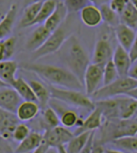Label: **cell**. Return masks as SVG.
Masks as SVG:
<instances>
[{
	"mask_svg": "<svg viewBox=\"0 0 137 153\" xmlns=\"http://www.w3.org/2000/svg\"><path fill=\"white\" fill-rule=\"evenodd\" d=\"M95 133L96 131L91 132L90 136L88 138V141L86 143V146H83V148L81 150L80 153H92L93 147H94V139H95Z\"/></svg>",
	"mask_w": 137,
	"mask_h": 153,
	"instance_id": "cell-38",
	"label": "cell"
},
{
	"mask_svg": "<svg viewBox=\"0 0 137 153\" xmlns=\"http://www.w3.org/2000/svg\"><path fill=\"white\" fill-rule=\"evenodd\" d=\"M41 4L42 2H36L27 5L19 21V28H28L33 26V23L40 10Z\"/></svg>",
	"mask_w": 137,
	"mask_h": 153,
	"instance_id": "cell-26",
	"label": "cell"
},
{
	"mask_svg": "<svg viewBox=\"0 0 137 153\" xmlns=\"http://www.w3.org/2000/svg\"><path fill=\"white\" fill-rule=\"evenodd\" d=\"M4 47V54H5V60L11 59L16 50V38L15 36H10L2 41Z\"/></svg>",
	"mask_w": 137,
	"mask_h": 153,
	"instance_id": "cell-36",
	"label": "cell"
},
{
	"mask_svg": "<svg viewBox=\"0 0 137 153\" xmlns=\"http://www.w3.org/2000/svg\"><path fill=\"white\" fill-rule=\"evenodd\" d=\"M48 105L52 107L55 112L58 114L60 119V124L65 128H74L82 126L83 120L79 116L78 112L72 107L68 106L63 102L51 99L49 100Z\"/></svg>",
	"mask_w": 137,
	"mask_h": 153,
	"instance_id": "cell-8",
	"label": "cell"
},
{
	"mask_svg": "<svg viewBox=\"0 0 137 153\" xmlns=\"http://www.w3.org/2000/svg\"><path fill=\"white\" fill-rule=\"evenodd\" d=\"M100 141L95 143L105 146L116 139L137 135V116L127 120H103L100 128Z\"/></svg>",
	"mask_w": 137,
	"mask_h": 153,
	"instance_id": "cell-4",
	"label": "cell"
},
{
	"mask_svg": "<svg viewBox=\"0 0 137 153\" xmlns=\"http://www.w3.org/2000/svg\"><path fill=\"white\" fill-rule=\"evenodd\" d=\"M80 14H81V19L83 23L87 27H97L103 22L100 9L92 4L84 7L80 12Z\"/></svg>",
	"mask_w": 137,
	"mask_h": 153,
	"instance_id": "cell-23",
	"label": "cell"
},
{
	"mask_svg": "<svg viewBox=\"0 0 137 153\" xmlns=\"http://www.w3.org/2000/svg\"><path fill=\"white\" fill-rule=\"evenodd\" d=\"M13 89H15L16 92L18 94L22 100H27V102H36L35 94L33 92L31 86L28 81H26L22 78H16L15 81L11 85Z\"/></svg>",
	"mask_w": 137,
	"mask_h": 153,
	"instance_id": "cell-25",
	"label": "cell"
},
{
	"mask_svg": "<svg viewBox=\"0 0 137 153\" xmlns=\"http://www.w3.org/2000/svg\"><path fill=\"white\" fill-rule=\"evenodd\" d=\"M103 120H127L137 114V100L129 96H118L94 102Z\"/></svg>",
	"mask_w": 137,
	"mask_h": 153,
	"instance_id": "cell-2",
	"label": "cell"
},
{
	"mask_svg": "<svg viewBox=\"0 0 137 153\" xmlns=\"http://www.w3.org/2000/svg\"><path fill=\"white\" fill-rule=\"evenodd\" d=\"M111 60L113 62V64H114L120 78L127 76L130 68L131 66V60L130 59L129 53L117 44V46L115 47L114 53H113Z\"/></svg>",
	"mask_w": 137,
	"mask_h": 153,
	"instance_id": "cell-14",
	"label": "cell"
},
{
	"mask_svg": "<svg viewBox=\"0 0 137 153\" xmlns=\"http://www.w3.org/2000/svg\"><path fill=\"white\" fill-rule=\"evenodd\" d=\"M99 9H100V12L102 14L103 21L105 22L108 27L111 29H114L116 26L119 25L120 24L119 14L113 11V10L109 7L108 3L102 5V6L99 7Z\"/></svg>",
	"mask_w": 137,
	"mask_h": 153,
	"instance_id": "cell-32",
	"label": "cell"
},
{
	"mask_svg": "<svg viewBox=\"0 0 137 153\" xmlns=\"http://www.w3.org/2000/svg\"><path fill=\"white\" fill-rule=\"evenodd\" d=\"M69 36H68V32L66 30V28L61 24L57 30L50 33L49 37L47 38L44 44L39 49L33 53V59L35 60L39 59L46 56L57 53L63 46Z\"/></svg>",
	"mask_w": 137,
	"mask_h": 153,
	"instance_id": "cell-7",
	"label": "cell"
},
{
	"mask_svg": "<svg viewBox=\"0 0 137 153\" xmlns=\"http://www.w3.org/2000/svg\"><path fill=\"white\" fill-rule=\"evenodd\" d=\"M63 4L69 13L81 12L84 7L88 6L91 3L89 2V0H64Z\"/></svg>",
	"mask_w": 137,
	"mask_h": 153,
	"instance_id": "cell-34",
	"label": "cell"
},
{
	"mask_svg": "<svg viewBox=\"0 0 137 153\" xmlns=\"http://www.w3.org/2000/svg\"><path fill=\"white\" fill-rule=\"evenodd\" d=\"M17 70L18 63L16 60L7 59L0 61V79L11 87L16 79Z\"/></svg>",
	"mask_w": 137,
	"mask_h": 153,
	"instance_id": "cell-24",
	"label": "cell"
},
{
	"mask_svg": "<svg viewBox=\"0 0 137 153\" xmlns=\"http://www.w3.org/2000/svg\"><path fill=\"white\" fill-rule=\"evenodd\" d=\"M89 2H90L92 5H94V6L99 8L100 6H102V5L108 3L109 2V0H89Z\"/></svg>",
	"mask_w": 137,
	"mask_h": 153,
	"instance_id": "cell-44",
	"label": "cell"
},
{
	"mask_svg": "<svg viewBox=\"0 0 137 153\" xmlns=\"http://www.w3.org/2000/svg\"><path fill=\"white\" fill-rule=\"evenodd\" d=\"M49 148V146H47V145H45L44 143H42L41 145L36 148V150H34L33 152H31V153H46V151H47V149Z\"/></svg>",
	"mask_w": 137,
	"mask_h": 153,
	"instance_id": "cell-43",
	"label": "cell"
},
{
	"mask_svg": "<svg viewBox=\"0 0 137 153\" xmlns=\"http://www.w3.org/2000/svg\"><path fill=\"white\" fill-rule=\"evenodd\" d=\"M46 153H60V152L58 150V148H56V147H49L48 149H47Z\"/></svg>",
	"mask_w": 137,
	"mask_h": 153,
	"instance_id": "cell-48",
	"label": "cell"
},
{
	"mask_svg": "<svg viewBox=\"0 0 137 153\" xmlns=\"http://www.w3.org/2000/svg\"><path fill=\"white\" fill-rule=\"evenodd\" d=\"M4 16V13H2V10H1V7H0V21H1V19L3 18Z\"/></svg>",
	"mask_w": 137,
	"mask_h": 153,
	"instance_id": "cell-53",
	"label": "cell"
},
{
	"mask_svg": "<svg viewBox=\"0 0 137 153\" xmlns=\"http://www.w3.org/2000/svg\"><path fill=\"white\" fill-rule=\"evenodd\" d=\"M42 143H43L42 134L36 131H31L28 137L19 143L13 153H31L36 150Z\"/></svg>",
	"mask_w": 137,
	"mask_h": 153,
	"instance_id": "cell-21",
	"label": "cell"
},
{
	"mask_svg": "<svg viewBox=\"0 0 137 153\" xmlns=\"http://www.w3.org/2000/svg\"><path fill=\"white\" fill-rule=\"evenodd\" d=\"M120 23L137 31V10L133 7L130 0L123 12L119 14Z\"/></svg>",
	"mask_w": 137,
	"mask_h": 153,
	"instance_id": "cell-29",
	"label": "cell"
},
{
	"mask_svg": "<svg viewBox=\"0 0 137 153\" xmlns=\"http://www.w3.org/2000/svg\"><path fill=\"white\" fill-rule=\"evenodd\" d=\"M4 87H9V86L5 83V82H3V81L0 79V89L1 88H4Z\"/></svg>",
	"mask_w": 137,
	"mask_h": 153,
	"instance_id": "cell-50",
	"label": "cell"
},
{
	"mask_svg": "<svg viewBox=\"0 0 137 153\" xmlns=\"http://www.w3.org/2000/svg\"><path fill=\"white\" fill-rule=\"evenodd\" d=\"M5 60V54H4V47L2 41H0V61Z\"/></svg>",
	"mask_w": 137,
	"mask_h": 153,
	"instance_id": "cell-46",
	"label": "cell"
},
{
	"mask_svg": "<svg viewBox=\"0 0 137 153\" xmlns=\"http://www.w3.org/2000/svg\"><path fill=\"white\" fill-rule=\"evenodd\" d=\"M103 66L96 63H90L86 70L83 76V85L86 95L91 96L103 87Z\"/></svg>",
	"mask_w": 137,
	"mask_h": 153,
	"instance_id": "cell-9",
	"label": "cell"
},
{
	"mask_svg": "<svg viewBox=\"0 0 137 153\" xmlns=\"http://www.w3.org/2000/svg\"><path fill=\"white\" fill-rule=\"evenodd\" d=\"M135 87H137V80L130 79L129 76L119 78L114 82L101 87L91 96V99L93 102H96V100L114 98L118 96H124Z\"/></svg>",
	"mask_w": 137,
	"mask_h": 153,
	"instance_id": "cell-6",
	"label": "cell"
},
{
	"mask_svg": "<svg viewBox=\"0 0 137 153\" xmlns=\"http://www.w3.org/2000/svg\"><path fill=\"white\" fill-rule=\"evenodd\" d=\"M120 78L119 74L115 68L114 64H113L112 60L108 61L107 63L103 66V86L108 85L112 82H114L116 79Z\"/></svg>",
	"mask_w": 137,
	"mask_h": 153,
	"instance_id": "cell-33",
	"label": "cell"
},
{
	"mask_svg": "<svg viewBox=\"0 0 137 153\" xmlns=\"http://www.w3.org/2000/svg\"><path fill=\"white\" fill-rule=\"evenodd\" d=\"M136 116H137V114H136ZM136 116H135V117H136Z\"/></svg>",
	"mask_w": 137,
	"mask_h": 153,
	"instance_id": "cell-55",
	"label": "cell"
},
{
	"mask_svg": "<svg viewBox=\"0 0 137 153\" xmlns=\"http://www.w3.org/2000/svg\"><path fill=\"white\" fill-rule=\"evenodd\" d=\"M114 33L116 40L118 41V45L127 52L129 51L136 38V31L120 23L114 28Z\"/></svg>",
	"mask_w": 137,
	"mask_h": 153,
	"instance_id": "cell-17",
	"label": "cell"
},
{
	"mask_svg": "<svg viewBox=\"0 0 137 153\" xmlns=\"http://www.w3.org/2000/svg\"><path fill=\"white\" fill-rule=\"evenodd\" d=\"M57 4H58V0H44L41 4L40 10L37 13L34 23H33V26L42 25L46 21V19L51 16L52 13L55 11Z\"/></svg>",
	"mask_w": 137,
	"mask_h": 153,
	"instance_id": "cell-31",
	"label": "cell"
},
{
	"mask_svg": "<svg viewBox=\"0 0 137 153\" xmlns=\"http://www.w3.org/2000/svg\"><path fill=\"white\" fill-rule=\"evenodd\" d=\"M17 13V6L13 4L0 21V41L11 36Z\"/></svg>",
	"mask_w": 137,
	"mask_h": 153,
	"instance_id": "cell-19",
	"label": "cell"
},
{
	"mask_svg": "<svg viewBox=\"0 0 137 153\" xmlns=\"http://www.w3.org/2000/svg\"><path fill=\"white\" fill-rule=\"evenodd\" d=\"M22 102L18 94L12 87L0 89V109L16 114V111Z\"/></svg>",
	"mask_w": 137,
	"mask_h": 153,
	"instance_id": "cell-12",
	"label": "cell"
},
{
	"mask_svg": "<svg viewBox=\"0 0 137 153\" xmlns=\"http://www.w3.org/2000/svg\"><path fill=\"white\" fill-rule=\"evenodd\" d=\"M129 53V56H130V59L131 60V63L137 60V36L135 38L134 42L132 43L131 47L130 48V50L127 51Z\"/></svg>",
	"mask_w": 137,
	"mask_h": 153,
	"instance_id": "cell-39",
	"label": "cell"
},
{
	"mask_svg": "<svg viewBox=\"0 0 137 153\" xmlns=\"http://www.w3.org/2000/svg\"><path fill=\"white\" fill-rule=\"evenodd\" d=\"M26 3V6L29 4H33V3H36V2H43L44 0H24Z\"/></svg>",
	"mask_w": 137,
	"mask_h": 153,
	"instance_id": "cell-49",
	"label": "cell"
},
{
	"mask_svg": "<svg viewBox=\"0 0 137 153\" xmlns=\"http://www.w3.org/2000/svg\"><path fill=\"white\" fill-rule=\"evenodd\" d=\"M126 96H129V97H130V98H132L133 100H137V87H135L134 89L130 90L129 93H127Z\"/></svg>",
	"mask_w": 137,
	"mask_h": 153,
	"instance_id": "cell-45",
	"label": "cell"
},
{
	"mask_svg": "<svg viewBox=\"0 0 137 153\" xmlns=\"http://www.w3.org/2000/svg\"><path fill=\"white\" fill-rule=\"evenodd\" d=\"M136 36H137V31H136Z\"/></svg>",
	"mask_w": 137,
	"mask_h": 153,
	"instance_id": "cell-54",
	"label": "cell"
},
{
	"mask_svg": "<svg viewBox=\"0 0 137 153\" xmlns=\"http://www.w3.org/2000/svg\"><path fill=\"white\" fill-rule=\"evenodd\" d=\"M49 86L51 99L59 100L70 107L83 108L91 111L95 107V103L90 97H88L83 91L59 88L54 86Z\"/></svg>",
	"mask_w": 137,
	"mask_h": 153,
	"instance_id": "cell-5",
	"label": "cell"
},
{
	"mask_svg": "<svg viewBox=\"0 0 137 153\" xmlns=\"http://www.w3.org/2000/svg\"><path fill=\"white\" fill-rule=\"evenodd\" d=\"M50 33H51L43 25H39L28 37L25 45L26 49L32 53L36 52L44 44L47 38L49 37Z\"/></svg>",
	"mask_w": 137,
	"mask_h": 153,
	"instance_id": "cell-18",
	"label": "cell"
},
{
	"mask_svg": "<svg viewBox=\"0 0 137 153\" xmlns=\"http://www.w3.org/2000/svg\"><path fill=\"white\" fill-rule=\"evenodd\" d=\"M92 153H105V146L95 143V140H94V147Z\"/></svg>",
	"mask_w": 137,
	"mask_h": 153,
	"instance_id": "cell-42",
	"label": "cell"
},
{
	"mask_svg": "<svg viewBox=\"0 0 137 153\" xmlns=\"http://www.w3.org/2000/svg\"><path fill=\"white\" fill-rule=\"evenodd\" d=\"M58 150H59L60 153H66L65 150H64V147L63 146H59L58 147Z\"/></svg>",
	"mask_w": 137,
	"mask_h": 153,
	"instance_id": "cell-52",
	"label": "cell"
},
{
	"mask_svg": "<svg viewBox=\"0 0 137 153\" xmlns=\"http://www.w3.org/2000/svg\"><path fill=\"white\" fill-rule=\"evenodd\" d=\"M91 132H83L80 133L70 140L66 145L63 146L66 153H80L81 150L86 146V143L88 141V138L90 136Z\"/></svg>",
	"mask_w": 137,
	"mask_h": 153,
	"instance_id": "cell-28",
	"label": "cell"
},
{
	"mask_svg": "<svg viewBox=\"0 0 137 153\" xmlns=\"http://www.w3.org/2000/svg\"><path fill=\"white\" fill-rule=\"evenodd\" d=\"M114 50L115 47H113L112 45L110 36L107 35V33L102 36L96 41L95 47H94L92 63L105 66L108 61L112 59Z\"/></svg>",
	"mask_w": 137,
	"mask_h": 153,
	"instance_id": "cell-10",
	"label": "cell"
},
{
	"mask_svg": "<svg viewBox=\"0 0 137 153\" xmlns=\"http://www.w3.org/2000/svg\"><path fill=\"white\" fill-rule=\"evenodd\" d=\"M29 84L33 90V92L35 94V97L36 99L37 104L39 105V107L44 109L45 107L48 106L49 100H51L50 96V90L49 86L45 85L43 82H41L39 80H30Z\"/></svg>",
	"mask_w": 137,
	"mask_h": 153,
	"instance_id": "cell-22",
	"label": "cell"
},
{
	"mask_svg": "<svg viewBox=\"0 0 137 153\" xmlns=\"http://www.w3.org/2000/svg\"><path fill=\"white\" fill-rule=\"evenodd\" d=\"M73 137L74 134L71 132V130L61 126L48 129V130L44 131V134H42L43 143L45 145L49 147L56 148H58L59 146H64Z\"/></svg>",
	"mask_w": 137,
	"mask_h": 153,
	"instance_id": "cell-11",
	"label": "cell"
},
{
	"mask_svg": "<svg viewBox=\"0 0 137 153\" xmlns=\"http://www.w3.org/2000/svg\"><path fill=\"white\" fill-rule=\"evenodd\" d=\"M31 133V129L30 127L27 126L26 123H19L16 126V127L15 128V130L13 132V136L12 139L13 141L20 143L21 141H23L26 137H28V135Z\"/></svg>",
	"mask_w": 137,
	"mask_h": 153,
	"instance_id": "cell-35",
	"label": "cell"
},
{
	"mask_svg": "<svg viewBox=\"0 0 137 153\" xmlns=\"http://www.w3.org/2000/svg\"><path fill=\"white\" fill-rule=\"evenodd\" d=\"M67 14H68V11L64 6L63 2L58 1L55 11L52 13L51 16L46 19V21L42 25L50 33H53L63 24V22L65 20V18L67 17Z\"/></svg>",
	"mask_w": 137,
	"mask_h": 153,
	"instance_id": "cell-16",
	"label": "cell"
},
{
	"mask_svg": "<svg viewBox=\"0 0 137 153\" xmlns=\"http://www.w3.org/2000/svg\"><path fill=\"white\" fill-rule=\"evenodd\" d=\"M127 3H129V0H109L108 5L113 11L116 12L118 14H120Z\"/></svg>",
	"mask_w": 137,
	"mask_h": 153,
	"instance_id": "cell-37",
	"label": "cell"
},
{
	"mask_svg": "<svg viewBox=\"0 0 137 153\" xmlns=\"http://www.w3.org/2000/svg\"><path fill=\"white\" fill-rule=\"evenodd\" d=\"M40 123L42 128H44V131H46L48 129H52L54 127L59 126L60 119L58 114L55 112V110L48 105L44 109H42Z\"/></svg>",
	"mask_w": 137,
	"mask_h": 153,
	"instance_id": "cell-30",
	"label": "cell"
},
{
	"mask_svg": "<svg viewBox=\"0 0 137 153\" xmlns=\"http://www.w3.org/2000/svg\"><path fill=\"white\" fill-rule=\"evenodd\" d=\"M19 123L16 114L0 109V136L6 141L12 140L13 132Z\"/></svg>",
	"mask_w": 137,
	"mask_h": 153,
	"instance_id": "cell-13",
	"label": "cell"
},
{
	"mask_svg": "<svg viewBox=\"0 0 137 153\" xmlns=\"http://www.w3.org/2000/svg\"><path fill=\"white\" fill-rule=\"evenodd\" d=\"M39 110L40 108L37 102L22 100L16 109V115L19 122H29L39 115Z\"/></svg>",
	"mask_w": 137,
	"mask_h": 153,
	"instance_id": "cell-20",
	"label": "cell"
},
{
	"mask_svg": "<svg viewBox=\"0 0 137 153\" xmlns=\"http://www.w3.org/2000/svg\"><path fill=\"white\" fill-rule=\"evenodd\" d=\"M103 123V118L98 108L94 107L93 110H91L90 113L87 116L86 120H83L81 126L76 128L75 132H73L74 135H77L80 133L83 132H93L99 130Z\"/></svg>",
	"mask_w": 137,
	"mask_h": 153,
	"instance_id": "cell-15",
	"label": "cell"
},
{
	"mask_svg": "<svg viewBox=\"0 0 137 153\" xmlns=\"http://www.w3.org/2000/svg\"><path fill=\"white\" fill-rule=\"evenodd\" d=\"M109 145L114 146V149L120 150L123 152H130V153H137V136H129L123 137L113 140Z\"/></svg>",
	"mask_w": 137,
	"mask_h": 153,
	"instance_id": "cell-27",
	"label": "cell"
},
{
	"mask_svg": "<svg viewBox=\"0 0 137 153\" xmlns=\"http://www.w3.org/2000/svg\"><path fill=\"white\" fill-rule=\"evenodd\" d=\"M64 45H66V48L63 55V60L66 66L65 68L76 76L83 83L86 70L90 64L87 53L74 36H70Z\"/></svg>",
	"mask_w": 137,
	"mask_h": 153,
	"instance_id": "cell-3",
	"label": "cell"
},
{
	"mask_svg": "<svg viewBox=\"0 0 137 153\" xmlns=\"http://www.w3.org/2000/svg\"><path fill=\"white\" fill-rule=\"evenodd\" d=\"M0 152H4V153H13L11 145L9 143L8 141H6L5 139H3L0 136Z\"/></svg>",
	"mask_w": 137,
	"mask_h": 153,
	"instance_id": "cell-40",
	"label": "cell"
},
{
	"mask_svg": "<svg viewBox=\"0 0 137 153\" xmlns=\"http://www.w3.org/2000/svg\"><path fill=\"white\" fill-rule=\"evenodd\" d=\"M22 68L39 76L42 80L50 86L83 91V85L82 81L65 67L28 63L26 65H23Z\"/></svg>",
	"mask_w": 137,
	"mask_h": 153,
	"instance_id": "cell-1",
	"label": "cell"
},
{
	"mask_svg": "<svg viewBox=\"0 0 137 153\" xmlns=\"http://www.w3.org/2000/svg\"><path fill=\"white\" fill-rule=\"evenodd\" d=\"M130 2L133 5V7L137 10V0H130Z\"/></svg>",
	"mask_w": 137,
	"mask_h": 153,
	"instance_id": "cell-51",
	"label": "cell"
},
{
	"mask_svg": "<svg viewBox=\"0 0 137 153\" xmlns=\"http://www.w3.org/2000/svg\"><path fill=\"white\" fill-rule=\"evenodd\" d=\"M105 153H125L123 151L114 149V148H108V147H105Z\"/></svg>",
	"mask_w": 137,
	"mask_h": 153,
	"instance_id": "cell-47",
	"label": "cell"
},
{
	"mask_svg": "<svg viewBox=\"0 0 137 153\" xmlns=\"http://www.w3.org/2000/svg\"><path fill=\"white\" fill-rule=\"evenodd\" d=\"M127 76L130 78V79H133L137 80V60L131 63V66L130 68Z\"/></svg>",
	"mask_w": 137,
	"mask_h": 153,
	"instance_id": "cell-41",
	"label": "cell"
}]
</instances>
